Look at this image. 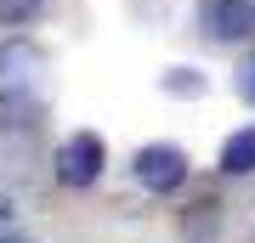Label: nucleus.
<instances>
[{
  "instance_id": "obj_10",
  "label": "nucleus",
  "mask_w": 255,
  "mask_h": 243,
  "mask_svg": "<svg viewBox=\"0 0 255 243\" xmlns=\"http://www.w3.org/2000/svg\"><path fill=\"white\" fill-rule=\"evenodd\" d=\"M0 221H6V198H0Z\"/></svg>"
},
{
  "instance_id": "obj_5",
  "label": "nucleus",
  "mask_w": 255,
  "mask_h": 243,
  "mask_svg": "<svg viewBox=\"0 0 255 243\" xmlns=\"http://www.w3.org/2000/svg\"><path fill=\"white\" fill-rule=\"evenodd\" d=\"M221 175H255V125L221 142Z\"/></svg>"
},
{
  "instance_id": "obj_9",
  "label": "nucleus",
  "mask_w": 255,
  "mask_h": 243,
  "mask_svg": "<svg viewBox=\"0 0 255 243\" xmlns=\"http://www.w3.org/2000/svg\"><path fill=\"white\" fill-rule=\"evenodd\" d=\"M0 243H28V238H0Z\"/></svg>"
},
{
  "instance_id": "obj_7",
  "label": "nucleus",
  "mask_w": 255,
  "mask_h": 243,
  "mask_svg": "<svg viewBox=\"0 0 255 243\" xmlns=\"http://www.w3.org/2000/svg\"><path fill=\"white\" fill-rule=\"evenodd\" d=\"M164 90H170V96H204V74H193V68H170V74H164Z\"/></svg>"
},
{
  "instance_id": "obj_2",
  "label": "nucleus",
  "mask_w": 255,
  "mask_h": 243,
  "mask_svg": "<svg viewBox=\"0 0 255 243\" xmlns=\"http://www.w3.org/2000/svg\"><path fill=\"white\" fill-rule=\"evenodd\" d=\"M102 164H108V147H102V136L80 130L63 142V153H57V181L63 187H91V181L102 175Z\"/></svg>"
},
{
  "instance_id": "obj_4",
  "label": "nucleus",
  "mask_w": 255,
  "mask_h": 243,
  "mask_svg": "<svg viewBox=\"0 0 255 243\" xmlns=\"http://www.w3.org/2000/svg\"><path fill=\"white\" fill-rule=\"evenodd\" d=\"M204 28L216 40H255V0H210Z\"/></svg>"
},
{
  "instance_id": "obj_6",
  "label": "nucleus",
  "mask_w": 255,
  "mask_h": 243,
  "mask_svg": "<svg viewBox=\"0 0 255 243\" xmlns=\"http://www.w3.org/2000/svg\"><path fill=\"white\" fill-rule=\"evenodd\" d=\"M40 11H46V0H0V23L6 28H28Z\"/></svg>"
},
{
  "instance_id": "obj_1",
  "label": "nucleus",
  "mask_w": 255,
  "mask_h": 243,
  "mask_svg": "<svg viewBox=\"0 0 255 243\" xmlns=\"http://www.w3.org/2000/svg\"><path fill=\"white\" fill-rule=\"evenodd\" d=\"M40 74H46V51L34 40H6L0 45V108H23L40 90Z\"/></svg>"
},
{
  "instance_id": "obj_3",
  "label": "nucleus",
  "mask_w": 255,
  "mask_h": 243,
  "mask_svg": "<svg viewBox=\"0 0 255 243\" xmlns=\"http://www.w3.org/2000/svg\"><path fill=\"white\" fill-rule=\"evenodd\" d=\"M136 181H142L147 192H176V187L187 181V153L170 147V142L142 147V153H136Z\"/></svg>"
},
{
  "instance_id": "obj_8",
  "label": "nucleus",
  "mask_w": 255,
  "mask_h": 243,
  "mask_svg": "<svg viewBox=\"0 0 255 243\" xmlns=\"http://www.w3.org/2000/svg\"><path fill=\"white\" fill-rule=\"evenodd\" d=\"M238 96H244L250 108H255V51L244 57V68H238Z\"/></svg>"
}]
</instances>
